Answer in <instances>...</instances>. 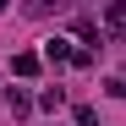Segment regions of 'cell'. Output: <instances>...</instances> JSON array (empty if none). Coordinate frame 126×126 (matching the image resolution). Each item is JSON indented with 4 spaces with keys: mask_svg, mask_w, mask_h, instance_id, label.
<instances>
[{
    "mask_svg": "<svg viewBox=\"0 0 126 126\" xmlns=\"http://www.w3.org/2000/svg\"><path fill=\"white\" fill-rule=\"evenodd\" d=\"M77 38H99V22H93V16H77Z\"/></svg>",
    "mask_w": 126,
    "mask_h": 126,
    "instance_id": "6",
    "label": "cell"
},
{
    "mask_svg": "<svg viewBox=\"0 0 126 126\" xmlns=\"http://www.w3.org/2000/svg\"><path fill=\"white\" fill-rule=\"evenodd\" d=\"M6 104H11V115H28V110H33V99H28L22 88H11V93H6Z\"/></svg>",
    "mask_w": 126,
    "mask_h": 126,
    "instance_id": "4",
    "label": "cell"
},
{
    "mask_svg": "<svg viewBox=\"0 0 126 126\" xmlns=\"http://www.w3.org/2000/svg\"><path fill=\"white\" fill-rule=\"evenodd\" d=\"M77 126H99V115L88 110V104H77Z\"/></svg>",
    "mask_w": 126,
    "mask_h": 126,
    "instance_id": "7",
    "label": "cell"
},
{
    "mask_svg": "<svg viewBox=\"0 0 126 126\" xmlns=\"http://www.w3.org/2000/svg\"><path fill=\"white\" fill-rule=\"evenodd\" d=\"M71 55H77V49L66 44V38H49V44H44V66H66Z\"/></svg>",
    "mask_w": 126,
    "mask_h": 126,
    "instance_id": "1",
    "label": "cell"
},
{
    "mask_svg": "<svg viewBox=\"0 0 126 126\" xmlns=\"http://www.w3.org/2000/svg\"><path fill=\"white\" fill-rule=\"evenodd\" d=\"M60 104H66V93H60V88H44V93H38V110H49V115H55Z\"/></svg>",
    "mask_w": 126,
    "mask_h": 126,
    "instance_id": "5",
    "label": "cell"
},
{
    "mask_svg": "<svg viewBox=\"0 0 126 126\" xmlns=\"http://www.w3.org/2000/svg\"><path fill=\"white\" fill-rule=\"evenodd\" d=\"M104 22L115 33H126V0H110V6H104Z\"/></svg>",
    "mask_w": 126,
    "mask_h": 126,
    "instance_id": "3",
    "label": "cell"
},
{
    "mask_svg": "<svg viewBox=\"0 0 126 126\" xmlns=\"http://www.w3.org/2000/svg\"><path fill=\"white\" fill-rule=\"evenodd\" d=\"M38 66H44V55H33V49L11 55V71H16V77H38Z\"/></svg>",
    "mask_w": 126,
    "mask_h": 126,
    "instance_id": "2",
    "label": "cell"
}]
</instances>
